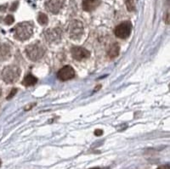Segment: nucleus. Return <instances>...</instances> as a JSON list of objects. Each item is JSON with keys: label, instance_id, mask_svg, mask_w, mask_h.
Masks as SVG:
<instances>
[{"label": "nucleus", "instance_id": "b1692460", "mask_svg": "<svg viewBox=\"0 0 170 169\" xmlns=\"http://www.w3.org/2000/svg\"><path fill=\"white\" fill-rule=\"evenodd\" d=\"M1 164H2V162H1V161H0V166H1Z\"/></svg>", "mask_w": 170, "mask_h": 169}, {"label": "nucleus", "instance_id": "2eb2a0df", "mask_svg": "<svg viewBox=\"0 0 170 169\" xmlns=\"http://www.w3.org/2000/svg\"><path fill=\"white\" fill-rule=\"evenodd\" d=\"M125 4L129 11H134L135 9V0H125Z\"/></svg>", "mask_w": 170, "mask_h": 169}, {"label": "nucleus", "instance_id": "f8f14e48", "mask_svg": "<svg viewBox=\"0 0 170 169\" xmlns=\"http://www.w3.org/2000/svg\"><path fill=\"white\" fill-rule=\"evenodd\" d=\"M119 52H120V46L118 43H115L110 46L107 51V55L110 58H115L119 54Z\"/></svg>", "mask_w": 170, "mask_h": 169}, {"label": "nucleus", "instance_id": "1a4fd4ad", "mask_svg": "<svg viewBox=\"0 0 170 169\" xmlns=\"http://www.w3.org/2000/svg\"><path fill=\"white\" fill-rule=\"evenodd\" d=\"M44 35L48 42H55L61 38V30L59 28L49 29L45 32Z\"/></svg>", "mask_w": 170, "mask_h": 169}, {"label": "nucleus", "instance_id": "9b49d317", "mask_svg": "<svg viewBox=\"0 0 170 169\" xmlns=\"http://www.w3.org/2000/svg\"><path fill=\"white\" fill-rule=\"evenodd\" d=\"M10 56V48L6 44H0V61H6Z\"/></svg>", "mask_w": 170, "mask_h": 169}, {"label": "nucleus", "instance_id": "412c9836", "mask_svg": "<svg viewBox=\"0 0 170 169\" xmlns=\"http://www.w3.org/2000/svg\"><path fill=\"white\" fill-rule=\"evenodd\" d=\"M18 5V3H15V4H13V6L11 7V9H10V10H14V9H16V7Z\"/></svg>", "mask_w": 170, "mask_h": 169}, {"label": "nucleus", "instance_id": "6ab92c4d", "mask_svg": "<svg viewBox=\"0 0 170 169\" xmlns=\"http://www.w3.org/2000/svg\"><path fill=\"white\" fill-rule=\"evenodd\" d=\"M157 169H170L169 165V164H166V165H163V166H161L159 167Z\"/></svg>", "mask_w": 170, "mask_h": 169}, {"label": "nucleus", "instance_id": "f3484780", "mask_svg": "<svg viewBox=\"0 0 170 169\" xmlns=\"http://www.w3.org/2000/svg\"><path fill=\"white\" fill-rule=\"evenodd\" d=\"M16 92H17V89H16V88H12V90L10 91L9 95L7 96V100H10L11 98H13V96L16 94Z\"/></svg>", "mask_w": 170, "mask_h": 169}, {"label": "nucleus", "instance_id": "f03ea898", "mask_svg": "<svg viewBox=\"0 0 170 169\" xmlns=\"http://www.w3.org/2000/svg\"><path fill=\"white\" fill-rule=\"evenodd\" d=\"M26 54L27 56L33 61H37L40 60L45 53V48L40 43L37 42L28 45L26 48Z\"/></svg>", "mask_w": 170, "mask_h": 169}, {"label": "nucleus", "instance_id": "0eeeda50", "mask_svg": "<svg viewBox=\"0 0 170 169\" xmlns=\"http://www.w3.org/2000/svg\"><path fill=\"white\" fill-rule=\"evenodd\" d=\"M72 57L77 61H82L83 59H87L90 56L89 51L82 47H73L71 50Z\"/></svg>", "mask_w": 170, "mask_h": 169}, {"label": "nucleus", "instance_id": "f257e3e1", "mask_svg": "<svg viewBox=\"0 0 170 169\" xmlns=\"http://www.w3.org/2000/svg\"><path fill=\"white\" fill-rule=\"evenodd\" d=\"M33 33V26L30 22L19 23L14 27V37L20 41H26Z\"/></svg>", "mask_w": 170, "mask_h": 169}, {"label": "nucleus", "instance_id": "39448f33", "mask_svg": "<svg viewBox=\"0 0 170 169\" xmlns=\"http://www.w3.org/2000/svg\"><path fill=\"white\" fill-rule=\"evenodd\" d=\"M132 31V24L130 21H123L120 23L117 27H116L114 30L115 35L122 39H125L129 38V35Z\"/></svg>", "mask_w": 170, "mask_h": 169}, {"label": "nucleus", "instance_id": "aec40b11", "mask_svg": "<svg viewBox=\"0 0 170 169\" xmlns=\"http://www.w3.org/2000/svg\"><path fill=\"white\" fill-rule=\"evenodd\" d=\"M165 21H166V23H167L168 25L169 24V12L167 13L166 18H165Z\"/></svg>", "mask_w": 170, "mask_h": 169}, {"label": "nucleus", "instance_id": "4468645a", "mask_svg": "<svg viewBox=\"0 0 170 169\" xmlns=\"http://www.w3.org/2000/svg\"><path fill=\"white\" fill-rule=\"evenodd\" d=\"M48 20V16L45 14H39V15H38V21L39 24L43 25V26H44V25H47Z\"/></svg>", "mask_w": 170, "mask_h": 169}, {"label": "nucleus", "instance_id": "ddd939ff", "mask_svg": "<svg viewBox=\"0 0 170 169\" xmlns=\"http://www.w3.org/2000/svg\"><path fill=\"white\" fill-rule=\"evenodd\" d=\"M37 81H38V79L34 76L32 74H28L22 81V84L26 87H30V86H33L37 82Z\"/></svg>", "mask_w": 170, "mask_h": 169}, {"label": "nucleus", "instance_id": "6e6552de", "mask_svg": "<svg viewBox=\"0 0 170 169\" xmlns=\"http://www.w3.org/2000/svg\"><path fill=\"white\" fill-rule=\"evenodd\" d=\"M64 0H48L45 4V7L52 14H57L63 6Z\"/></svg>", "mask_w": 170, "mask_h": 169}, {"label": "nucleus", "instance_id": "4be33fe9", "mask_svg": "<svg viewBox=\"0 0 170 169\" xmlns=\"http://www.w3.org/2000/svg\"><path fill=\"white\" fill-rule=\"evenodd\" d=\"M89 169H101L100 168H89Z\"/></svg>", "mask_w": 170, "mask_h": 169}, {"label": "nucleus", "instance_id": "20e7f679", "mask_svg": "<svg viewBox=\"0 0 170 169\" xmlns=\"http://www.w3.org/2000/svg\"><path fill=\"white\" fill-rule=\"evenodd\" d=\"M67 31L69 37L72 40H78L83 35V25L79 20H72L68 25Z\"/></svg>", "mask_w": 170, "mask_h": 169}, {"label": "nucleus", "instance_id": "a211bd4d", "mask_svg": "<svg viewBox=\"0 0 170 169\" xmlns=\"http://www.w3.org/2000/svg\"><path fill=\"white\" fill-rule=\"evenodd\" d=\"M102 134H103V131L101 129H96L95 131V134L96 136H101L102 135Z\"/></svg>", "mask_w": 170, "mask_h": 169}, {"label": "nucleus", "instance_id": "7ed1b4c3", "mask_svg": "<svg viewBox=\"0 0 170 169\" xmlns=\"http://www.w3.org/2000/svg\"><path fill=\"white\" fill-rule=\"evenodd\" d=\"M20 69L16 66H8L3 70L2 77L6 83H13L19 79L20 76Z\"/></svg>", "mask_w": 170, "mask_h": 169}, {"label": "nucleus", "instance_id": "dca6fc26", "mask_svg": "<svg viewBox=\"0 0 170 169\" xmlns=\"http://www.w3.org/2000/svg\"><path fill=\"white\" fill-rule=\"evenodd\" d=\"M14 17L12 15H8L5 18L4 21H5V23H6L7 25H11L14 22Z\"/></svg>", "mask_w": 170, "mask_h": 169}, {"label": "nucleus", "instance_id": "423d86ee", "mask_svg": "<svg viewBox=\"0 0 170 169\" xmlns=\"http://www.w3.org/2000/svg\"><path fill=\"white\" fill-rule=\"evenodd\" d=\"M58 78L61 81H67L75 77V71L71 66H65L58 72Z\"/></svg>", "mask_w": 170, "mask_h": 169}, {"label": "nucleus", "instance_id": "9d476101", "mask_svg": "<svg viewBox=\"0 0 170 169\" xmlns=\"http://www.w3.org/2000/svg\"><path fill=\"white\" fill-rule=\"evenodd\" d=\"M101 4V0H83L82 3V7L83 10L90 12L95 10Z\"/></svg>", "mask_w": 170, "mask_h": 169}, {"label": "nucleus", "instance_id": "5701e85b", "mask_svg": "<svg viewBox=\"0 0 170 169\" xmlns=\"http://www.w3.org/2000/svg\"><path fill=\"white\" fill-rule=\"evenodd\" d=\"M1 94H2V90L0 89V95H1Z\"/></svg>", "mask_w": 170, "mask_h": 169}]
</instances>
